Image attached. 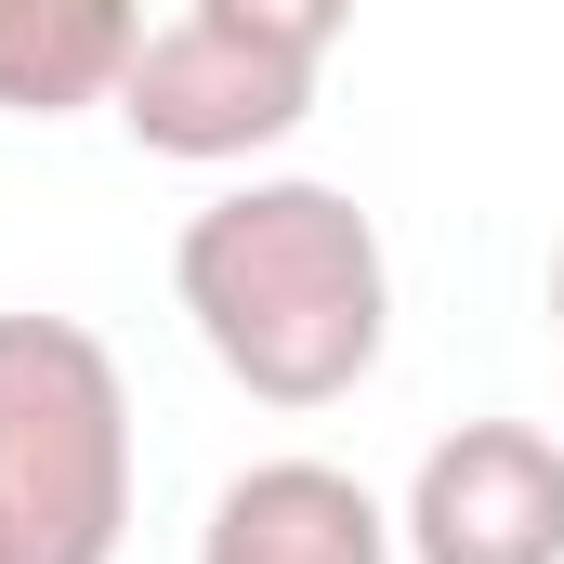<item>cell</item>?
<instances>
[{"mask_svg":"<svg viewBox=\"0 0 564 564\" xmlns=\"http://www.w3.org/2000/svg\"><path fill=\"white\" fill-rule=\"evenodd\" d=\"M171 289H184L210 368L237 394H263V408H341L394 341L381 224L315 171H250L210 210H184Z\"/></svg>","mask_w":564,"mask_h":564,"instance_id":"6da1fadb","label":"cell"},{"mask_svg":"<svg viewBox=\"0 0 564 564\" xmlns=\"http://www.w3.org/2000/svg\"><path fill=\"white\" fill-rule=\"evenodd\" d=\"M328 40H341L328 0H184V13H144L132 79H119V132L144 158H184V171L263 158V144H289L315 119Z\"/></svg>","mask_w":564,"mask_h":564,"instance_id":"3957f363","label":"cell"},{"mask_svg":"<svg viewBox=\"0 0 564 564\" xmlns=\"http://www.w3.org/2000/svg\"><path fill=\"white\" fill-rule=\"evenodd\" d=\"M0 564H13V552H0Z\"/></svg>","mask_w":564,"mask_h":564,"instance_id":"ba28073f","label":"cell"},{"mask_svg":"<svg viewBox=\"0 0 564 564\" xmlns=\"http://www.w3.org/2000/svg\"><path fill=\"white\" fill-rule=\"evenodd\" d=\"M197 564H394V512L341 459H250L210 499Z\"/></svg>","mask_w":564,"mask_h":564,"instance_id":"5b68a950","label":"cell"},{"mask_svg":"<svg viewBox=\"0 0 564 564\" xmlns=\"http://www.w3.org/2000/svg\"><path fill=\"white\" fill-rule=\"evenodd\" d=\"M144 13L132 0H0V119H79L119 106Z\"/></svg>","mask_w":564,"mask_h":564,"instance_id":"8992f818","label":"cell"},{"mask_svg":"<svg viewBox=\"0 0 564 564\" xmlns=\"http://www.w3.org/2000/svg\"><path fill=\"white\" fill-rule=\"evenodd\" d=\"M552 341H564V250H552Z\"/></svg>","mask_w":564,"mask_h":564,"instance_id":"52a82bcc","label":"cell"},{"mask_svg":"<svg viewBox=\"0 0 564 564\" xmlns=\"http://www.w3.org/2000/svg\"><path fill=\"white\" fill-rule=\"evenodd\" d=\"M132 539V381L79 315H0V552L119 564Z\"/></svg>","mask_w":564,"mask_h":564,"instance_id":"7a4b0ae2","label":"cell"},{"mask_svg":"<svg viewBox=\"0 0 564 564\" xmlns=\"http://www.w3.org/2000/svg\"><path fill=\"white\" fill-rule=\"evenodd\" d=\"M408 564H564V446L539 421H459L421 446L408 512H394Z\"/></svg>","mask_w":564,"mask_h":564,"instance_id":"277c9868","label":"cell"}]
</instances>
